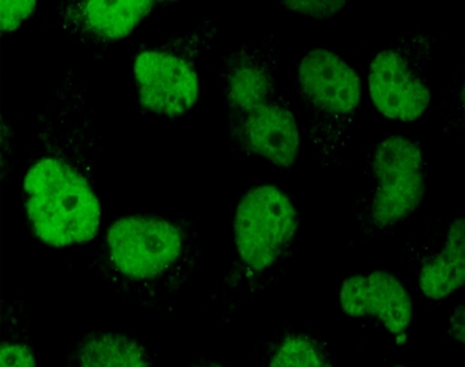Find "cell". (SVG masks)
<instances>
[{
  "label": "cell",
  "mask_w": 465,
  "mask_h": 367,
  "mask_svg": "<svg viewBox=\"0 0 465 367\" xmlns=\"http://www.w3.org/2000/svg\"><path fill=\"white\" fill-rule=\"evenodd\" d=\"M272 36L231 51L223 80L232 142L241 151L289 168L300 151L297 120L278 88Z\"/></svg>",
  "instance_id": "cell-1"
},
{
  "label": "cell",
  "mask_w": 465,
  "mask_h": 367,
  "mask_svg": "<svg viewBox=\"0 0 465 367\" xmlns=\"http://www.w3.org/2000/svg\"><path fill=\"white\" fill-rule=\"evenodd\" d=\"M71 159L45 156L28 169L25 208L34 232L48 245L88 243L100 226V203L84 171Z\"/></svg>",
  "instance_id": "cell-2"
},
{
  "label": "cell",
  "mask_w": 465,
  "mask_h": 367,
  "mask_svg": "<svg viewBox=\"0 0 465 367\" xmlns=\"http://www.w3.org/2000/svg\"><path fill=\"white\" fill-rule=\"evenodd\" d=\"M426 193L424 162L412 140L391 136L376 144L354 203L359 233L372 240L409 219Z\"/></svg>",
  "instance_id": "cell-3"
},
{
  "label": "cell",
  "mask_w": 465,
  "mask_h": 367,
  "mask_svg": "<svg viewBox=\"0 0 465 367\" xmlns=\"http://www.w3.org/2000/svg\"><path fill=\"white\" fill-rule=\"evenodd\" d=\"M312 151L323 168L343 163L361 103L357 73L327 50L304 55L298 71Z\"/></svg>",
  "instance_id": "cell-4"
},
{
  "label": "cell",
  "mask_w": 465,
  "mask_h": 367,
  "mask_svg": "<svg viewBox=\"0 0 465 367\" xmlns=\"http://www.w3.org/2000/svg\"><path fill=\"white\" fill-rule=\"evenodd\" d=\"M188 236L177 223L160 217L132 216L109 229L107 254L112 268L126 280L163 283L180 278L189 258Z\"/></svg>",
  "instance_id": "cell-5"
},
{
  "label": "cell",
  "mask_w": 465,
  "mask_h": 367,
  "mask_svg": "<svg viewBox=\"0 0 465 367\" xmlns=\"http://www.w3.org/2000/svg\"><path fill=\"white\" fill-rule=\"evenodd\" d=\"M433 42L426 33L404 34L376 55L370 68V94L384 116L413 122L429 108L430 94L424 77Z\"/></svg>",
  "instance_id": "cell-6"
},
{
  "label": "cell",
  "mask_w": 465,
  "mask_h": 367,
  "mask_svg": "<svg viewBox=\"0 0 465 367\" xmlns=\"http://www.w3.org/2000/svg\"><path fill=\"white\" fill-rule=\"evenodd\" d=\"M298 213L289 197L272 185L251 189L238 203L234 239L238 256L248 268H272L292 246Z\"/></svg>",
  "instance_id": "cell-7"
},
{
  "label": "cell",
  "mask_w": 465,
  "mask_h": 367,
  "mask_svg": "<svg viewBox=\"0 0 465 367\" xmlns=\"http://www.w3.org/2000/svg\"><path fill=\"white\" fill-rule=\"evenodd\" d=\"M143 107L159 116L176 119L193 107L198 76L193 63L166 50L143 51L134 62Z\"/></svg>",
  "instance_id": "cell-8"
},
{
  "label": "cell",
  "mask_w": 465,
  "mask_h": 367,
  "mask_svg": "<svg viewBox=\"0 0 465 367\" xmlns=\"http://www.w3.org/2000/svg\"><path fill=\"white\" fill-rule=\"evenodd\" d=\"M153 5L151 0L62 2L57 20L72 42L87 47L111 45L134 33Z\"/></svg>",
  "instance_id": "cell-9"
},
{
  "label": "cell",
  "mask_w": 465,
  "mask_h": 367,
  "mask_svg": "<svg viewBox=\"0 0 465 367\" xmlns=\"http://www.w3.org/2000/svg\"><path fill=\"white\" fill-rule=\"evenodd\" d=\"M341 306L351 317H378L394 334L406 331L412 320L411 297L387 272L347 278L341 289Z\"/></svg>",
  "instance_id": "cell-10"
},
{
  "label": "cell",
  "mask_w": 465,
  "mask_h": 367,
  "mask_svg": "<svg viewBox=\"0 0 465 367\" xmlns=\"http://www.w3.org/2000/svg\"><path fill=\"white\" fill-rule=\"evenodd\" d=\"M465 231L463 217L450 223L446 245L421 268L419 286L430 300H441L463 286Z\"/></svg>",
  "instance_id": "cell-11"
},
{
  "label": "cell",
  "mask_w": 465,
  "mask_h": 367,
  "mask_svg": "<svg viewBox=\"0 0 465 367\" xmlns=\"http://www.w3.org/2000/svg\"><path fill=\"white\" fill-rule=\"evenodd\" d=\"M84 366H146L145 350L122 335H102L85 343L80 352Z\"/></svg>",
  "instance_id": "cell-12"
},
{
  "label": "cell",
  "mask_w": 465,
  "mask_h": 367,
  "mask_svg": "<svg viewBox=\"0 0 465 367\" xmlns=\"http://www.w3.org/2000/svg\"><path fill=\"white\" fill-rule=\"evenodd\" d=\"M272 366H326L322 349L304 335L287 338L272 357Z\"/></svg>",
  "instance_id": "cell-13"
},
{
  "label": "cell",
  "mask_w": 465,
  "mask_h": 367,
  "mask_svg": "<svg viewBox=\"0 0 465 367\" xmlns=\"http://www.w3.org/2000/svg\"><path fill=\"white\" fill-rule=\"evenodd\" d=\"M35 0L27 2H0V19H2V31L13 33L35 10Z\"/></svg>",
  "instance_id": "cell-14"
},
{
  "label": "cell",
  "mask_w": 465,
  "mask_h": 367,
  "mask_svg": "<svg viewBox=\"0 0 465 367\" xmlns=\"http://www.w3.org/2000/svg\"><path fill=\"white\" fill-rule=\"evenodd\" d=\"M347 5L343 0L337 2H282L283 7L303 15L312 16L317 19H329L340 13Z\"/></svg>",
  "instance_id": "cell-15"
},
{
  "label": "cell",
  "mask_w": 465,
  "mask_h": 367,
  "mask_svg": "<svg viewBox=\"0 0 465 367\" xmlns=\"http://www.w3.org/2000/svg\"><path fill=\"white\" fill-rule=\"evenodd\" d=\"M36 361L33 350L25 345H8L3 343L0 349V366H35Z\"/></svg>",
  "instance_id": "cell-16"
},
{
  "label": "cell",
  "mask_w": 465,
  "mask_h": 367,
  "mask_svg": "<svg viewBox=\"0 0 465 367\" xmlns=\"http://www.w3.org/2000/svg\"><path fill=\"white\" fill-rule=\"evenodd\" d=\"M450 334L456 341L464 342V305L459 306L450 318Z\"/></svg>",
  "instance_id": "cell-17"
}]
</instances>
